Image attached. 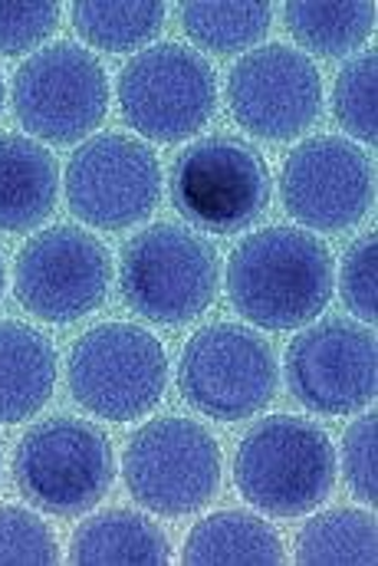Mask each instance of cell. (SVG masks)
<instances>
[{
    "mask_svg": "<svg viewBox=\"0 0 378 566\" xmlns=\"http://www.w3.org/2000/svg\"><path fill=\"white\" fill-rule=\"evenodd\" d=\"M228 296L263 329H293L326 310L333 258L323 241L296 228L256 231L228 261Z\"/></svg>",
    "mask_w": 378,
    "mask_h": 566,
    "instance_id": "6da1fadb",
    "label": "cell"
},
{
    "mask_svg": "<svg viewBox=\"0 0 378 566\" xmlns=\"http://www.w3.org/2000/svg\"><path fill=\"white\" fill-rule=\"evenodd\" d=\"M244 501L273 517H300L319 507L336 484V451L323 428L296 416L253 424L234 464Z\"/></svg>",
    "mask_w": 378,
    "mask_h": 566,
    "instance_id": "7a4b0ae2",
    "label": "cell"
},
{
    "mask_svg": "<svg viewBox=\"0 0 378 566\" xmlns=\"http://www.w3.org/2000/svg\"><path fill=\"white\" fill-rule=\"evenodd\" d=\"M113 444L90 422L46 419L33 424L13 454L20 494L56 517H80L113 488Z\"/></svg>",
    "mask_w": 378,
    "mask_h": 566,
    "instance_id": "3957f363",
    "label": "cell"
},
{
    "mask_svg": "<svg viewBox=\"0 0 378 566\" xmlns=\"http://www.w3.org/2000/svg\"><path fill=\"white\" fill-rule=\"evenodd\" d=\"M119 286L138 316L178 326L211 306L218 293V254L195 231L155 224L123 248Z\"/></svg>",
    "mask_w": 378,
    "mask_h": 566,
    "instance_id": "277c9868",
    "label": "cell"
},
{
    "mask_svg": "<svg viewBox=\"0 0 378 566\" xmlns=\"http://www.w3.org/2000/svg\"><path fill=\"white\" fill-rule=\"evenodd\" d=\"M168 382V359L148 329L103 323L80 336L70 353L73 399L109 422H128L158 406Z\"/></svg>",
    "mask_w": 378,
    "mask_h": 566,
    "instance_id": "5b68a950",
    "label": "cell"
},
{
    "mask_svg": "<svg viewBox=\"0 0 378 566\" xmlns=\"http://www.w3.org/2000/svg\"><path fill=\"white\" fill-rule=\"evenodd\" d=\"M123 474L141 507L181 517L218 494L221 448L198 422L155 419L132 434L123 454Z\"/></svg>",
    "mask_w": 378,
    "mask_h": 566,
    "instance_id": "8992f818",
    "label": "cell"
},
{
    "mask_svg": "<svg viewBox=\"0 0 378 566\" xmlns=\"http://www.w3.org/2000/svg\"><path fill=\"white\" fill-rule=\"evenodd\" d=\"M128 126L155 142H181L214 116L218 76L211 63L178 43L141 50L119 76Z\"/></svg>",
    "mask_w": 378,
    "mask_h": 566,
    "instance_id": "52a82bcc",
    "label": "cell"
},
{
    "mask_svg": "<svg viewBox=\"0 0 378 566\" xmlns=\"http://www.w3.org/2000/svg\"><path fill=\"white\" fill-rule=\"evenodd\" d=\"M106 70L76 43L43 46L13 76V113L40 139L56 145L86 139L106 119Z\"/></svg>",
    "mask_w": 378,
    "mask_h": 566,
    "instance_id": "ba28073f",
    "label": "cell"
},
{
    "mask_svg": "<svg viewBox=\"0 0 378 566\" xmlns=\"http://www.w3.org/2000/svg\"><path fill=\"white\" fill-rule=\"evenodd\" d=\"M178 382L191 409L218 422L251 419L276 392L273 349L244 326H208L185 346Z\"/></svg>",
    "mask_w": 378,
    "mask_h": 566,
    "instance_id": "9c48e42d",
    "label": "cell"
},
{
    "mask_svg": "<svg viewBox=\"0 0 378 566\" xmlns=\"http://www.w3.org/2000/svg\"><path fill=\"white\" fill-rule=\"evenodd\" d=\"M171 201L191 224L214 234H234L266 208L270 171L263 158L241 142H195L175 158Z\"/></svg>",
    "mask_w": 378,
    "mask_h": 566,
    "instance_id": "30bf717a",
    "label": "cell"
},
{
    "mask_svg": "<svg viewBox=\"0 0 378 566\" xmlns=\"http://www.w3.org/2000/svg\"><path fill=\"white\" fill-rule=\"evenodd\" d=\"M113 283L106 244L80 228L40 231L13 264L17 300L46 323H73L93 313Z\"/></svg>",
    "mask_w": 378,
    "mask_h": 566,
    "instance_id": "8fae6325",
    "label": "cell"
},
{
    "mask_svg": "<svg viewBox=\"0 0 378 566\" xmlns=\"http://www.w3.org/2000/svg\"><path fill=\"white\" fill-rule=\"evenodd\" d=\"M161 198V168L148 145L128 136H96L66 165L70 211L106 231L148 218Z\"/></svg>",
    "mask_w": 378,
    "mask_h": 566,
    "instance_id": "7c38bea8",
    "label": "cell"
},
{
    "mask_svg": "<svg viewBox=\"0 0 378 566\" xmlns=\"http://www.w3.org/2000/svg\"><path fill=\"white\" fill-rule=\"evenodd\" d=\"M290 392L316 416H353L376 399V336L346 319L303 329L286 353Z\"/></svg>",
    "mask_w": 378,
    "mask_h": 566,
    "instance_id": "4fadbf2b",
    "label": "cell"
},
{
    "mask_svg": "<svg viewBox=\"0 0 378 566\" xmlns=\"http://www.w3.org/2000/svg\"><path fill=\"white\" fill-rule=\"evenodd\" d=\"M228 99L234 119L256 139H296L323 113V80L309 56L273 43L231 70Z\"/></svg>",
    "mask_w": 378,
    "mask_h": 566,
    "instance_id": "5bb4252c",
    "label": "cell"
},
{
    "mask_svg": "<svg viewBox=\"0 0 378 566\" xmlns=\"http://www.w3.org/2000/svg\"><path fill=\"white\" fill-rule=\"evenodd\" d=\"M286 211L316 231H343L372 205V165L353 142L319 136L303 142L283 161Z\"/></svg>",
    "mask_w": 378,
    "mask_h": 566,
    "instance_id": "9a60e30c",
    "label": "cell"
},
{
    "mask_svg": "<svg viewBox=\"0 0 378 566\" xmlns=\"http://www.w3.org/2000/svg\"><path fill=\"white\" fill-rule=\"evenodd\" d=\"M60 195L53 151L27 136H0V231H30L43 224Z\"/></svg>",
    "mask_w": 378,
    "mask_h": 566,
    "instance_id": "2e32d148",
    "label": "cell"
},
{
    "mask_svg": "<svg viewBox=\"0 0 378 566\" xmlns=\"http://www.w3.org/2000/svg\"><path fill=\"white\" fill-rule=\"evenodd\" d=\"M56 386V353L36 329L0 319V424L36 416Z\"/></svg>",
    "mask_w": 378,
    "mask_h": 566,
    "instance_id": "e0dca14e",
    "label": "cell"
},
{
    "mask_svg": "<svg viewBox=\"0 0 378 566\" xmlns=\"http://www.w3.org/2000/svg\"><path fill=\"white\" fill-rule=\"evenodd\" d=\"M168 560V537L158 524L119 507L80 524L70 544V564L76 566H165Z\"/></svg>",
    "mask_w": 378,
    "mask_h": 566,
    "instance_id": "ac0fdd59",
    "label": "cell"
},
{
    "mask_svg": "<svg viewBox=\"0 0 378 566\" xmlns=\"http://www.w3.org/2000/svg\"><path fill=\"white\" fill-rule=\"evenodd\" d=\"M181 560L188 566H276L283 564V544L260 517L221 511L191 531Z\"/></svg>",
    "mask_w": 378,
    "mask_h": 566,
    "instance_id": "d6986e66",
    "label": "cell"
},
{
    "mask_svg": "<svg viewBox=\"0 0 378 566\" xmlns=\"http://www.w3.org/2000/svg\"><path fill=\"white\" fill-rule=\"evenodd\" d=\"M296 560L309 566H372L376 517L366 511H329L309 521L296 537Z\"/></svg>",
    "mask_w": 378,
    "mask_h": 566,
    "instance_id": "ffe728a7",
    "label": "cell"
},
{
    "mask_svg": "<svg viewBox=\"0 0 378 566\" xmlns=\"http://www.w3.org/2000/svg\"><path fill=\"white\" fill-rule=\"evenodd\" d=\"M286 27L300 46L319 56H346L363 46L376 27L372 3H286Z\"/></svg>",
    "mask_w": 378,
    "mask_h": 566,
    "instance_id": "44dd1931",
    "label": "cell"
},
{
    "mask_svg": "<svg viewBox=\"0 0 378 566\" xmlns=\"http://www.w3.org/2000/svg\"><path fill=\"white\" fill-rule=\"evenodd\" d=\"M73 27L90 46L126 53L135 46H145L158 36L165 27V7L155 0L138 3H113V0H90L73 3Z\"/></svg>",
    "mask_w": 378,
    "mask_h": 566,
    "instance_id": "7402d4cb",
    "label": "cell"
},
{
    "mask_svg": "<svg viewBox=\"0 0 378 566\" xmlns=\"http://www.w3.org/2000/svg\"><path fill=\"white\" fill-rule=\"evenodd\" d=\"M185 33L211 53H241L270 30V3H181Z\"/></svg>",
    "mask_w": 378,
    "mask_h": 566,
    "instance_id": "603a6c76",
    "label": "cell"
},
{
    "mask_svg": "<svg viewBox=\"0 0 378 566\" xmlns=\"http://www.w3.org/2000/svg\"><path fill=\"white\" fill-rule=\"evenodd\" d=\"M376 80H378V60L376 50L356 56L336 80V116L343 123V129L356 139L376 145Z\"/></svg>",
    "mask_w": 378,
    "mask_h": 566,
    "instance_id": "cb8c5ba5",
    "label": "cell"
},
{
    "mask_svg": "<svg viewBox=\"0 0 378 566\" xmlns=\"http://www.w3.org/2000/svg\"><path fill=\"white\" fill-rule=\"evenodd\" d=\"M0 564L3 566H53L60 564L56 541L50 527L23 511L0 507Z\"/></svg>",
    "mask_w": 378,
    "mask_h": 566,
    "instance_id": "d4e9b609",
    "label": "cell"
},
{
    "mask_svg": "<svg viewBox=\"0 0 378 566\" xmlns=\"http://www.w3.org/2000/svg\"><path fill=\"white\" fill-rule=\"evenodd\" d=\"M60 23L56 3H0V53L17 56L40 46Z\"/></svg>",
    "mask_w": 378,
    "mask_h": 566,
    "instance_id": "484cf974",
    "label": "cell"
},
{
    "mask_svg": "<svg viewBox=\"0 0 378 566\" xmlns=\"http://www.w3.org/2000/svg\"><path fill=\"white\" fill-rule=\"evenodd\" d=\"M376 234H363L343 261V300L346 310L366 323H376Z\"/></svg>",
    "mask_w": 378,
    "mask_h": 566,
    "instance_id": "4316f807",
    "label": "cell"
},
{
    "mask_svg": "<svg viewBox=\"0 0 378 566\" xmlns=\"http://www.w3.org/2000/svg\"><path fill=\"white\" fill-rule=\"evenodd\" d=\"M376 424L378 419L369 412L359 422L349 424L346 441H343V471L359 501H378L376 488Z\"/></svg>",
    "mask_w": 378,
    "mask_h": 566,
    "instance_id": "83f0119b",
    "label": "cell"
},
{
    "mask_svg": "<svg viewBox=\"0 0 378 566\" xmlns=\"http://www.w3.org/2000/svg\"><path fill=\"white\" fill-rule=\"evenodd\" d=\"M0 296H3V261H0Z\"/></svg>",
    "mask_w": 378,
    "mask_h": 566,
    "instance_id": "f1b7e54d",
    "label": "cell"
},
{
    "mask_svg": "<svg viewBox=\"0 0 378 566\" xmlns=\"http://www.w3.org/2000/svg\"><path fill=\"white\" fill-rule=\"evenodd\" d=\"M0 109H3V80H0Z\"/></svg>",
    "mask_w": 378,
    "mask_h": 566,
    "instance_id": "f546056e",
    "label": "cell"
}]
</instances>
